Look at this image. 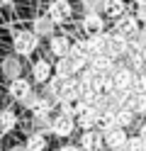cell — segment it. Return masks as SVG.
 I'll list each match as a JSON object with an SVG mask.
<instances>
[{"instance_id": "1", "label": "cell", "mask_w": 146, "mask_h": 151, "mask_svg": "<svg viewBox=\"0 0 146 151\" xmlns=\"http://www.w3.org/2000/svg\"><path fill=\"white\" fill-rule=\"evenodd\" d=\"M112 83H114L117 93H129L132 83H134V71L129 68V66H117V68L112 71Z\"/></svg>"}, {"instance_id": "2", "label": "cell", "mask_w": 146, "mask_h": 151, "mask_svg": "<svg viewBox=\"0 0 146 151\" xmlns=\"http://www.w3.org/2000/svg\"><path fill=\"white\" fill-rule=\"evenodd\" d=\"M37 49V34L34 32H17L15 34V51L19 54V56H29Z\"/></svg>"}, {"instance_id": "3", "label": "cell", "mask_w": 146, "mask_h": 151, "mask_svg": "<svg viewBox=\"0 0 146 151\" xmlns=\"http://www.w3.org/2000/svg\"><path fill=\"white\" fill-rule=\"evenodd\" d=\"M71 3L68 0H54L51 5H49V20H51L54 24H61V22H66L68 17H71Z\"/></svg>"}, {"instance_id": "4", "label": "cell", "mask_w": 146, "mask_h": 151, "mask_svg": "<svg viewBox=\"0 0 146 151\" xmlns=\"http://www.w3.org/2000/svg\"><path fill=\"white\" fill-rule=\"evenodd\" d=\"M127 132L122 129V127H112V129H107V132H102V141H105V146H110L112 151H117V149H124L127 146Z\"/></svg>"}, {"instance_id": "5", "label": "cell", "mask_w": 146, "mask_h": 151, "mask_svg": "<svg viewBox=\"0 0 146 151\" xmlns=\"http://www.w3.org/2000/svg\"><path fill=\"white\" fill-rule=\"evenodd\" d=\"M114 34H119V37H127V39H132V37L139 32V20L136 17H132V15H122L119 20H117V24H114Z\"/></svg>"}, {"instance_id": "6", "label": "cell", "mask_w": 146, "mask_h": 151, "mask_svg": "<svg viewBox=\"0 0 146 151\" xmlns=\"http://www.w3.org/2000/svg\"><path fill=\"white\" fill-rule=\"evenodd\" d=\"M129 51V39L119 34H110V44H107V56L110 59H119V56H127Z\"/></svg>"}, {"instance_id": "7", "label": "cell", "mask_w": 146, "mask_h": 151, "mask_svg": "<svg viewBox=\"0 0 146 151\" xmlns=\"http://www.w3.org/2000/svg\"><path fill=\"white\" fill-rule=\"evenodd\" d=\"M10 98L12 100H17V102H24L29 95H32V86H29V81H24L22 76L19 78H15L12 83H10Z\"/></svg>"}, {"instance_id": "8", "label": "cell", "mask_w": 146, "mask_h": 151, "mask_svg": "<svg viewBox=\"0 0 146 151\" xmlns=\"http://www.w3.org/2000/svg\"><path fill=\"white\" fill-rule=\"evenodd\" d=\"M78 124H81L83 129H93L95 124H100V110L97 107H85L81 105V110H78Z\"/></svg>"}, {"instance_id": "9", "label": "cell", "mask_w": 146, "mask_h": 151, "mask_svg": "<svg viewBox=\"0 0 146 151\" xmlns=\"http://www.w3.org/2000/svg\"><path fill=\"white\" fill-rule=\"evenodd\" d=\"M51 132H54V134H58V137H68V134L73 132V117L61 112L58 117L51 119Z\"/></svg>"}, {"instance_id": "10", "label": "cell", "mask_w": 146, "mask_h": 151, "mask_svg": "<svg viewBox=\"0 0 146 151\" xmlns=\"http://www.w3.org/2000/svg\"><path fill=\"white\" fill-rule=\"evenodd\" d=\"M19 73H22V61L17 56H5L3 59V76L7 81H15V78H19Z\"/></svg>"}, {"instance_id": "11", "label": "cell", "mask_w": 146, "mask_h": 151, "mask_svg": "<svg viewBox=\"0 0 146 151\" xmlns=\"http://www.w3.org/2000/svg\"><path fill=\"white\" fill-rule=\"evenodd\" d=\"M83 29L90 34V37H95V34H102V29H105V22H102V17L100 15H85L83 17Z\"/></svg>"}, {"instance_id": "12", "label": "cell", "mask_w": 146, "mask_h": 151, "mask_svg": "<svg viewBox=\"0 0 146 151\" xmlns=\"http://www.w3.org/2000/svg\"><path fill=\"white\" fill-rule=\"evenodd\" d=\"M49 49H51L54 56H58V59H66V56H68V49H71V42H68L66 37H51Z\"/></svg>"}, {"instance_id": "13", "label": "cell", "mask_w": 146, "mask_h": 151, "mask_svg": "<svg viewBox=\"0 0 146 151\" xmlns=\"http://www.w3.org/2000/svg\"><path fill=\"white\" fill-rule=\"evenodd\" d=\"M81 144H83V149H85V151H97V149L105 144V141H102V134H100V132L88 129L85 134H83V141H81Z\"/></svg>"}, {"instance_id": "14", "label": "cell", "mask_w": 146, "mask_h": 151, "mask_svg": "<svg viewBox=\"0 0 146 151\" xmlns=\"http://www.w3.org/2000/svg\"><path fill=\"white\" fill-rule=\"evenodd\" d=\"M32 76H34V81L37 83H44L51 78V66H49V61H44V59H39L37 63H34V68H32Z\"/></svg>"}, {"instance_id": "15", "label": "cell", "mask_w": 146, "mask_h": 151, "mask_svg": "<svg viewBox=\"0 0 146 151\" xmlns=\"http://www.w3.org/2000/svg\"><path fill=\"white\" fill-rule=\"evenodd\" d=\"M102 12L107 17L119 20V17L124 15V0H102Z\"/></svg>"}, {"instance_id": "16", "label": "cell", "mask_w": 146, "mask_h": 151, "mask_svg": "<svg viewBox=\"0 0 146 151\" xmlns=\"http://www.w3.org/2000/svg\"><path fill=\"white\" fill-rule=\"evenodd\" d=\"M56 78H61V81H68V78H73V76L78 73L76 68H73V63L68 61V56L66 59H58V63H56Z\"/></svg>"}, {"instance_id": "17", "label": "cell", "mask_w": 146, "mask_h": 151, "mask_svg": "<svg viewBox=\"0 0 146 151\" xmlns=\"http://www.w3.org/2000/svg\"><path fill=\"white\" fill-rule=\"evenodd\" d=\"M34 34L37 37H54V22L49 17H37L34 20Z\"/></svg>"}, {"instance_id": "18", "label": "cell", "mask_w": 146, "mask_h": 151, "mask_svg": "<svg viewBox=\"0 0 146 151\" xmlns=\"http://www.w3.org/2000/svg\"><path fill=\"white\" fill-rule=\"evenodd\" d=\"M17 124V117L12 110H0V134H7L12 132V127Z\"/></svg>"}, {"instance_id": "19", "label": "cell", "mask_w": 146, "mask_h": 151, "mask_svg": "<svg viewBox=\"0 0 146 151\" xmlns=\"http://www.w3.org/2000/svg\"><path fill=\"white\" fill-rule=\"evenodd\" d=\"M24 149H27V151H44V149H46V137L42 134V132H34V134H29Z\"/></svg>"}, {"instance_id": "20", "label": "cell", "mask_w": 146, "mask_h": 151, "mask_svg": "<svg viewBox=\"0 0 146 151\" xmlns=\"http://www.w3.org/2000/svg\"><path fill=\"white\" fill-rule=\"evenodd\" d=\"M114 122H117V127H129L132 122H134V112L132 110H127V107H119L117 110V115H114Z\"/></svg>"}, {"instance_id": "21", "label": "cell", "mask_w": 146, "mask_h": 151, "mask_svg": "<svg viewBox=\"0 0 146 151\" xmlns=\"http://www.w3.org/2000/svg\"><path fill=\"white\" fill-rule=\"evenodd\" d=\"M129 49H132V51H144V49H146V29H139V32L129 39Z\"/></svg>"}, {"instance_id": "22", "label": "cell", "mask_w": 146, "mask_h": 151, "mask_svg": "<svg viewBox=\"0 0 146 151\" xmlns=\"http://www.w3.org/2000/svg\"><path fill=\"white\" fill-rule=\"evenodd\" d=\"M132 93H141V95H146V73H134Z\"/></svg>"}, {"instance_id": "23", "label": "cell", "mask_w": 146, "mask_h": 151, "mask_svg": "<svg viewBox=\"0 0 146 151\" xmlns=\"http://www.w3.org/2000/svg\"><path fill=\"white\" fill-rule=\"evenodd\" d=\"M83 10H85V15H100L102 0H83Z\"/></svg>"}, {"instance_id": "24", "label": "cell", "mask_w": 146, "mask_h": 151, "mask_svg": "<svg viewBox=\"0 0 146 151\" xmlns=\"http://www.w3.org/2000/svg\"><path fill=\"white\" fill-rule=\"evenodd\" d=\"M124 151H146V144L141 141V137H132V139H127Z\"/></svg>"}, {"instance_id": "25", "label": "cell", "mask_w": 146, "mask_h": 151, "mask_svg": "<svg viewBox=\"0 0 146 151\" xmlns=\"http://www.w3.org/2000/svg\"><path fill=\"white\" fill-rule=\"evenodd\" d=\"M39 100H42V95H37V93H32V95H29V98H27V100L22 102V105H24V107H29V110H34Z\"/></svg>"}, {"instance_id": "26", "label": "cell", "mask_w": 146, "mask_h": 151, "mask_svg": "<svg viewBox=\"0 0 146 151\" xmlns=\"http://www.w3.org/2000/svg\"><path fill=\"white\" fill-rule=\"evenodd\" d=\"M134 17H136L139 22H146V5H141L139 10H136V15H134Z\"/></svg>"}, {"instance_id": "27", "label": "cell", "mask_w": 146, "mask_h": 151, "mask_svg": "<svg viewBox=\"0 0 146 151\" xmlns=\"http://www.w3.org/2000/svg\"><path fill=\"white\" fill-rule=\"evenodd\" d=\"M139 137H141V141H144V144H146V124L141 127V132H139Z\"/></svg>"}, {"instance_id": "28", "label": "cell", "mask_w": 146, "mask_h": 151, "mask_svg": "<svg viewBox=\"0 0 146 151\" xmlns=\"http://www.w3.org/2000/svg\"><path fill=\"white\" fill-rule=\"evenodd\" d=\"M61 151H81V149H78V146H63Z\"/></svg>"}, {"instance_id": "29", "label": "cell", "mask_w": 146, "mask_h": 151, "mask_svg": "<svg viewBox=\"0 0 146 151\" xmlns=\"http://www.w3.org/2000/svg\"><path fill=\"white\" fill-rule=\"evenodd\" d=\"M10 3H12V0H0V7H7Z\"/></svg>"}, {"instance_id": "30", "label": "cell", "mask_w": 146, "mask_h": 151, "mask_svg": "<svg viewBox=\"0 0 146 151\" xmlns=\"http://www.w3.org/2000/svg\"><path fill=\"white\" fill-rule=\"evenodd\" d=\"M10 151H27V149H24V146H12Z\"/></svg>"}, {"instance_id": "31", "label": "cell", "mask_w": 146, "mask_h": 151, "mask_svg": "<svg viewBox=\"0 0 146 151\" xmlns=\"http://www.w3.org/2000/svg\"><path fill=\"white\" fill-rule=\"evenodd\" d=\"M134 3H136V5H139V7H141V5H146V0H134Z\"/></svg>"}, {"instance_id": "32", "label": "cell", "mask_w": 146, "mask_h": 151, "mask_svg": "<svg viewBox=\"0 0 146 151\" xmlns=\"http://www.w3.org/2000/svg\"><path fill=\"white\" fill-rule=\"evenodd\" d=\"M144 117H146V112H144Z\"/></svg>"}]
</instances>
